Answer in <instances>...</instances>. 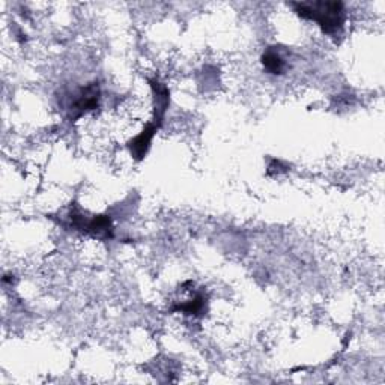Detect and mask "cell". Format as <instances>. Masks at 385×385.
Here are the masks:
<instances>
[{
    "label": "cell",
    "instance_id": "cell-1",
    "mask_svg": "<svg viewBox=\"0 0 385 385\" xmlns=\"http://www.w3.org/2000/svg\"><path fill=\"white\" fill-rule=\"evenodd\" d=\"M292 8L303 19L316 23L330 37H337L345 28L346 11L342 2H301L292 3Z\"/></svg>",
    "mask_w": 385,
    "mask_h": 385
},
{
    "label": "cell",
    "instance_id": "cell-2",
    "mask_svg": "<svg viewBox=\"0 0 385 385\" xmlns=\"http://www.w3.org/2000/svg\"><path fill=\"white\" fill-rule=\"evenodd\" d=\"M100 87L98 83H92L89 86L83 87L78 92L77 98L74 100V102L71 104V109H69V116H71L73 120L82 118L84 113L95 110L98 107V101H100Z\"/></svg>",
    "mask_w": 385,
    "mask_h": 385
},
{
    "label": "cell",
    "instance_id": "cell-3",
    "mask_svg": "<svg viewBox=\"0 0 385 385\" xmlns=\"http://www.w3.org/2000/svg\"><path fill=\"white\" fill-rule=\"evenodd\" d=\"M161 125L159 124V122H150L147 124L142 133H138L136 137H133L128 142V150L131 152V155L134 156L136 160H143L145 159V155L147 154V151H150V147H151V143H152V138L155 136L156 131H159Z\"/></svg>",
    "mask_w": 385,
    "mask_h": 385
},
{
    "label": "cell",
    "instance_id": "cell-4",
    "mask_svg": "<svg viewBox=\"0 0 385 385\" xmlns=\"http://www.w3.org/2000/svg\"><path fill=\"white\" fill-rule=\"evenodd\" d=\"M151 89H152V95H154V101H155V118L154 120L159 122L161 125V122L164 119L165 111L169 109V89L168 86L160 83L159 80H150Z\"/></svg>",
    "mask_w": 385,
    "mask_h": 385
},
{
    "label": "cell",
    "instance_id": "cell-5",
    "mask_svg": "<svg viewBox=\"0 0 385 385\" xmlns=\"http://www.w3.org/2000/svg\"><path fill=\"white\" fill-rule=\"evenodd\" d=\"M262 64H264V68L269 74H274V75L283 74V71L286 69V62L283 56L274 48H268L265 51L264 56H262Z\"/></svg>",
    "mask_w": 385,
    "mask_h": 385
},
{
    "label": "cell",
    "instance_id": "cell-6",
    "mask_svg": "<svg viewBox=\"0 0 385 385\" xmlns=\"http://www.w3.org/2000/svg\"><path fill=\"white\" fill-rule=\"evenodd\" d=\"M204 309H205V296L202 294H197L195 298L187 301V303H183V304L177 305V307H174L173 310L187 313V314H199V313L204 312Z\"/></svg>",
    "mask_w": 385,
    "mask_h": 385
}]
</instances>
